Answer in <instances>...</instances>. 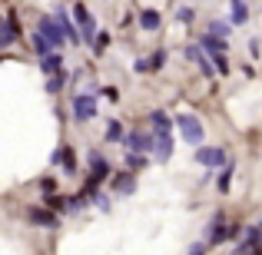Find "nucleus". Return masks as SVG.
I'll return each instance as SVG.
<instances>
[{
  "label": "nucleus",
  "mask_w": 262,
  "mask_h": 255,
  "mask_svg": "<svg viewBox=\"0 0 262 255\" xmlns=\"http://www.w3.org/2000/svg\"><path fill=\"white\" fill-rule=\"evenodd\" d=\"M106 47H110V33H96V43H93V53L100 57V53H106Z\"/></svg>",
  "instance_id": "30"
},
{
  "label": "nucleus",
  "mask_w": 262,
  "mask_h": 255,
  "mask_svg": "<svg viewBox=\"0 0 262 255\" xmlns=\"http://www.w3.org/2000/svg\"><path fill=\"white\" fill-rule=\"evenodd\" d=\"M37 33H43V37L53 43V50H57V53H60V47L67 43V33L60 30V24L50 17V13H43V17H40V24H37Z\"/></svg>",
  "instance_id": "4"
},
{
  "label": "nucleus",
  "mask_w": 262,
  "mask_h": 255,
  "mask_svg": "<svg viewBox=\"0 0 262 255\" xmlns=\"http://www.w3.org/2000/svg\"><path fill=\"white\" fill-rule=\"evenodd\" d=\"M0 24H4V20H0Z\"/></svg>",
  "instance_id": "38"
},
{
  "label": "nucleus",
  "mask_w": 262,
  "mask_h": 255,
  "mask_svg": "<svg viewBox=\"0 0 262 255\" xmlns=\"http://www.w3.org/2000/svg\"><path fill=\"white\" fill-rule=\"evenodd\" d=\"M27 222L40 225V229H57L60 219H57V212L47 209V205H30V209H27Z\"/></svg>",
  "instance_id": "5"
},
{
  "label": "nucleus",
  "mask_w": 262,
  "mask_h": 255,
  "mask_svg": "<svg viewBox=\"0 0 262 255\" xmlns=\"http://www.w3.org/2000/svg\"><path fill=\"white\" fill-rule=\"evenodd\" d=\"M50 163H53V166H63L67 176L77 172V156H73L70 146H57V149H53V156H50Z\"/></svg>",
  "instance_id": "11"
},
{
  "label": "nucleus",
  "mask_w": 262,
  "mask_h": 255,
  "mask_svg": "<svg viewBox=\"0 0 262 255\" xmlns=\"http://www.w3.org/2000/svg\"><path fill=\"white\" fill-rule=\"evenodd\" d=\"M176 126H179V136H183V143H189V146H203L206 129H203V123H199L192 113L176 116Z\"/></svg>",
  "instance_id": "1"
},
{
  "label": "nucleus",
  "mask_w": 262,
  "mask_h": 255,
  "mask_svg": "<svg viewBox=\"0 0 262 255\" xmlns=\"http://www.w3.org/2000/svg\"><path fill=\"white\" fill-rule=\"evenodd\" d=\"M90 166H93V172H90V182H103V179H110V163L103 159L100 153H90Z\"/></svg>",
  "instance_id": "14"
},
{
  "label": "nucleus",
  "mask_w": 262,
  "mask_h": 255,
  "mask_svg": "<svg viewBox=\"0 0 262 255\" xmlns=\"http://www.w3.org/2000/svg\"><path fill=\"white\" fill-rule=\"evenodd\" d=\"M40 70H43L47 77H57V73H63V57H60V53L43 57V60H40Z\"/></svg>",
  "instance_id": "18"
},
{
  "label": "nucleus",
  "mask_w": 262,
  "mask_h": 255,
  "mask_svg": "<svg viewBox=\"0 0 262 255\" xmlns=\"http://www.w3.org/2000/svg\"><path fill=\"white\" fill-rule=\"evenodd\" d=\"M110 186H113V192H120V196H133L136 192V172H129V169L116 172Z\"/></svg>",
  "instance_id": "13"
},
{
  "label": "nucleus",
  "mask_w": 262,
  "mask_h": 255,
  "mask_svg": "<svg viewBox=\"0 0 262 255\" xmlns=\"http://www.w3.org/2000/svg\"><path fill=\"white\" fill-rule=\"evenodd\" d=\"M126 169H129V172L146 169V156H143V153H126Z\"/></svg>",
  "instance_id": "24"
},
{
  "label": "nucleus",
  "mask_w": 262,
  "mask_h": 255,
  "mask_svg": "<svg viewBox=\"0 0 262 255\" xmlns=\"http://www.w3.org/2000/svg\"><path fill=\"white\" fill-rule=\"evenodd\" d=\"M199 47H203V50L216 60L219 53H226V47H229V43H226V40H219V37H212V33H203V37H199Z\"/></svg>",
  "instance_id": "16"
},
{
  "label": "nucleus",
  "mask_w": 262,
  "mask_h": 255,
  "mask_svg": "<svg viewBox=\"0 0 262 255\" xmlns=\"http://www.w3.org/2000/svg\"><path fill=\"white\" fill-rule=\"evenodd\" d=\"M73 120L77 123L96 120V96L93 93H77L73 96Z\"/></svg>",
  "instance_id": "3"
},
{
  "label": "nucleus",
  "mask_w": 262,
  "mask_h": 255,
  "mask_svg": "<svg viewBox=\"0 0 262 255\" xmlns=\"http://www.w3.org/2000/svg\"><path fill=\"white\" fill-rule=\"evenodd\" d=\"M173 123L176 120H169L163 109H153V113H149V126H153L156 133H169V129H173Z\"/></svg>",
  "instance_id": "19"
},
{
  "label": "nucleus",
  "mask_w": 262,
  "mask_h": 255,
  "mask_svg": "<svg viewBox=\"0 0 262 255\" xmlns=\"http://www.w3.org/2000/svg\"><path fill=\"white\" fill-rule=\"evenodd\" d=\"M43 205H47V209H53V212H63V209H70V202H67L63 196H53V192H50V196H43Z\"/></svg>",
  "instance_id": "23"
},
{
  "label": "nucleus",
  "mask_w": 262,
  "mask_h": 255,
  "mask_svg": "<svg viewBox=\"0 0 262 255\" xmlns=\"http://www.w3.org/2000/svg\"><path fill=\"white\" fill-rule=\"evenodd\" d=\"M163 66H166V50H156L153 57H149V73H153V70H163Z\"/></svg>",
  "instance_id": "28"
},
{
  "label": "nucleus",
  "mask_w": 262,
  "mask_h": 255,
  "mask_svg": "<svg viewBox=\"0 0 262 255\" xmlns=\"http://www.w3.org/2000/svg\"><path fill=\"white\" fill-rule=\"evenodd\" d=\"M212 63H216V70H219V73H229V63H226V53H219V57L212 60Z\"/></svg>",
  "instance_id": "32"
},
{
  "label": "nucleus",
  "mask_w": 262,
  "mask_h": 255,
  "mask_svg": "<svg viewBox=\"0 0 262 255\" xmlns=\"http://www.w3.org/2000/svg\"><path fill=\"white\" fill-rule=\"evenodd\" d=\"M30 47L40 53V60H43V57H50V53H57V50H53V43L43 37V33H33V37H30Z\"/></svg>",
  "instance_id": "20"
},
{
  "label": "nucleus",
  "mask_w": 262,
  "mask_h": 255,
  "mask_svg": "<svg viewBox=\"0 0 262 255\" xmlns=\"http://www.w3.org/2000/svg\"><path fill=\"white\" fill-rule=\"evenodd\" d=\"M189 255H206V245H192V249H189Z\"/></svg>",
  "instance_id": "36"
},
{
  "label": "nucleus",
  "mask_w": 262,
  "mask_h": 255,
  "mask_svg": "<svg viewBox=\"0 0 262 255\" xmlns=\"http://www.w3.org/2000/svg\"><path fill=\"white\" fill-rule=\"evenodd\" d=\"M226 239H232V222H226L223 212H216L212 222H209V242L219 245V242H226Z\"/></svg>",
  "instance_id": "7"
},
{
  "label": "nucleus",
  "mask_w": 262,
  "mask_h": 255,
  "mask_svg": "<svg viewBox=\"0 0 262 255\" xmlns=\"http://www.w3.org/2000/svg\"><path fill=\"white\" fill-rule=\"evenodd\" d=\"M229 7H232V24H246L249 20V4L246 0H229Z\"/></svg>",
  "instance_id": "21"
},
{
  "label": "nucleus",
  "mask_w": 262,
  "mask_h": 255,
  "mask_svg": "<svg viewBox=\"0 0 262 255\" xmlns=\"http://www.w3.org/2000/svg\"><path fill=\"white\" fill-rule=\"evenodd\" d=\"M259 232H262V219H259Z\"/></svg>",
  "instance_id": "37"
},
{
  "label": "nucleus",
  "mask_w": 262,
  "mask_h": 255,
  "mask_svg": "<svg viewBox=\"0 0 262 255\" xmlns=\"http://www.w3.org/2000/svg\"><path fill=\"white\" fill-rule=\"evenodd\" d=\"M53 20H57V24H60V30L67 33V43H83V37H80V30L73 27V20L67 17V10H63V7H57V10H53Z\"/></svg>",
  "instance_id": "12"
},
{
  "label": "nucleus",
  "mask_w": 262,
  "mask_h": 255,
  "mask_svg": "<svg viewBox=\"0 0 262 255\" xmlns=\"http://www.w3.org/2000/svg\"><path fill=\"white\" fill-rule=\"evenodd\" d=\"M186 60H192V63H199V70H203V77H216V66H212V57H206L203 47H186Z\"/></svg>",
  "instance_id": "10"
},
{
  "label": "nucleus",
  "mask_w": 262,
  "mask_h": 255,
  "mask_svg": "<svg viewBox=\"0 0 262 255\" xmlns=\"http://www.w3.org/2000/svg\"><path fill=\"white\" fill-rule=\"evenodd\" d=\"M93 199H96V205H100V209H110V199H106V196H103V192H96V196H93Z\"/></svg>",
  "instance_id": "35"
},
{
  "label": "nucleus",
  "mask_w": 262,
  "mask_h": 255,
  "mask_svg": "<svg viewBox=\"0 0 262 255\" xmlns=\"http://www.w3.org/2000/svg\"><path fill=\"white\" fill-rule=\"evenodd\" d=\"M133 70H136V73H149V60H136Z\"/></svg>",
  "instance_id": "33"
},
{
  "label": "nucleus",
  "mask_w": 262,
  "mask_h": 255,
  "mask_svg": "<svg viewBox=\"0 0 262 255\" xmlns=\"http://www.w3.org/2000/svg\"><path fill=\"white\" fill-rule=\"evenodd\" d=\"M40 189H43V192H47V196H50V192H53V189H57V182H53V179H43V182H40Z\"/></svg>",
  "instance_id": "34"
},
{
  "label": "nucleus",
  "mask_w": 262,
  "mask_h": 255,
  "mask_svg": "<svg viewBox=\"0 0 262 255\" xmlns=\"http://www.w3.org/2000/svg\"><path fill=\"white\" fill-rule=\"evenodd\" d=\"M176 20H179V24H192V20H196V10H192V7H179Z\"/></svg>",
  "instance_id": "29"
},
{
  "label": "nucleus",
  "mask_w": 262,
  "mask_h": 255,
  "mask_svg": "<svg viewBox=\"0 0 262 255\" xmlns=\"http://www.w3.org/2000/svg\"><path fill=\"white\" fill-rule=\"evenodd\" d=\"M229 182H232V163H226L219 172V192H229Z\"/></svg>",
  "instance_id": "25"
},
{
  "label": "nucleus",
  "mask_w": 262,
  "mask_h": 255,
  "mask_svg": "<svg viewBox=\"0 0 262 255\" xmlns=\"http://www.w3.org/2000/svg\"><path fill=\"white\" fill-rule=\"evenodd\" d=\"M126 136H123V123L120 120H110L106 123V143H123Z\"/></svg>",
  "instance_id": "22"
},
{
  "label": "nucleus",
  "mask_w": 262,
  "mask_h": 255,
  "mask_svg": "<svg viewBox=\"0 0 262 255\" xmlns=\"http://www.w3.org/2000/svg\"><path fill=\"white\" fill-rule=\"evenodd\" d=\"M100 96H103V100H110V103H116V100H120V89H116V86H103Z\"/></svg>",
  "instance_id": "31"
},
{
  "label": "nucleus",
  "mask_w": 262,
  "mask_h": 255,
  "mask_svg": "<svg viewBox=\"0 0 262 255\" xmlns=\"http://www.w3.org/2000/svg\"><path fill=\"white\" fill-rule=\"evenodd\" d=\"M73 24L80 27L83 43H96V24H93V13L86 10V4H77V7H73Z\"/></svg>",
  "instance_id": "2"
},
{
  "label": "nucleus",
  "mask_w": 262,
  "mask_h": 255,
  "mask_svg": "<svg viewBox=\"0 0 262 255\" xmlns=\"http://www.w3.org/2000/svg\"><path fill=\"white\" fill-rule=\"evenodd\" d=\"M196 163L216 172L219 166H226V149H219V146H199L196 149Z\"/></svg>",
  "instance_id": "6"
},
{
  "label": "nucleus",
  "mask_w": 262,
  "mask_h": 255,
  "mask_svg": "<svg viewBox=\"0 0 262 255\" xmlns=\"http://www.w3.org/2000/svg\"><path fill=\"white\" fill-rule=\"evenodd\" d=\"M209 33H212V37H219V40H226L229 24H226V20H212V24H209Z\"/></svg>",
  "instance_id": "27"
},
{
  "label": "nucleus",
  "mask_w": 262,
  "mask_h": 255,
  "mask_svg": "<svg viewBox=\"0 0 262 255\" xmlns=\"http://www.w3.org/2000/svg\"><path fill=\"white\" fill-rule=\"evenodd\" d=\"M20 40V24H17V17H13V13H7L4 17V24H0V47H13Z\"/></svg>",
  "instance_id": "9"
},
{
  "label": "nucleus",
  "mask_w": 262,
  "mask_h": 255,
  "mask_svg": "<svg viewBox=\"0 0 262 255\" xmlns=\"http://www.w3.org/2000/svg\"><path fill=\"white\" fill-rule=\"evenodd\" d=\"M123 146H126V153H143V156H146L149 149L156 146V136H149V133H129L126 140H123Z\"/></svg>",
  "instance_id": "8"
},
{
  "label": "nucleus",
  "mask_w": 262,
  "mask_h": 255,
  "mask_svg": "<svg viewBox=\"0 0 262 255\" xmlns=\"http://www.w3.org/2000/svg\"><path fill=\"white\" fill-rule=\"evenodd\" d=\"M63 83H67V73H57V77H50V80H47V93L57 96L60 89H63Z\"/></svg>",
  "instance_id": "26"
},
{
  "label": "nucleus",
  "mask_w": 262,
  "mask_h": 255,
  "mask_svg": "<svg viewBox=\"0 0 262 255\" xmlns=\"http://www.w3.org/2000/svg\"><path fill=\"white\" fill-rule=\"evenodd\" d=\"M153 156L160 163H166L169 156H173V136L169 133H156V146H153Z\"/></svg>",
  "instance_id": "15"
},
{
  "label": "nucleus",
  "mask_w": 262,
  "mask_h": 255,
  "mask_svg": "<svg viewBox=\"0 0 262 255\" xmlns=\"http://www.w3.org/2000/svg\"><path fill=\"white\" fill-rule=\"evenodd\" d=\"M140 27L146 33H156L163 27V17H160V10H140Z\"/></svg>",
  "instance_id": "17"
}]
</instances>
